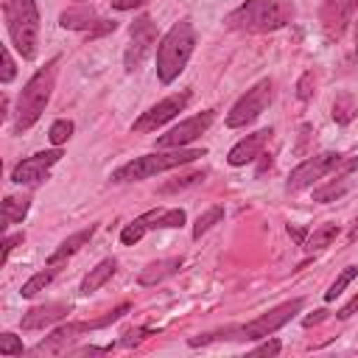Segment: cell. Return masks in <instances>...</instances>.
<instances>
[{
	"label": "cell",
	"instance_id": "cell-1",
	"mask_svg": "<svg viewBox=\"0 0 358 358\" xmlns=\"http://www.w3.org/2000/svg\"><path fill=\"white\" fill-rule=\"evenodd\" d=\"M291 20H294V6L288 0H246L224 17L227 28L243 31V34L280 31Z\"/></svg>",
	"mask_w": 358,
	"mask_h": 358
},
{
	"label": "cell",
	"instance_id": "cell-2",
	"mask_svg": "<svg viewBox=\"0 0 358 358\" xmlns=\"http://www.w3.org/2000/svg\"><path fill=\"white\" fill-rule=\"evenodd\" d=\"M193 50H196V28H193L190 17H182L159 39V48H157V78L162 84H173L182 76V70L187 67Z\"/></svg>",
	"mask_w": 358,
	"mask_h": 358
},
{
	"label": "cell",
	"instance_id": "cell-3",
	"mask_svg": "<svg viewBox=\"0 0 358 358\" xmlns=\"http://www.w3.org/2000/svg\"><path fill=\"white\" fill-rule=\"evenodd\" d=\"M207 151L204 148H162V151H154V154H143V157H134L129 159L126 165L115 168L112 171V182L115 185H126V182H143V179H151L157 173H165V171H173L179 165H187L199 157H204Z\"/></svg>",
	"mask_w": 358,
	"mask_h": 358
},
{
	"label": "cell",
	"instance_id": "cell-4",
	"mask_svg": "<svg viewBox=\"0 0 358 358\" xmlns=\"http://www.w3.org/2000/svg\"><path fill=\"white\" fill-rule=\"evenodd\" d=\"M56 64L59 59H50L45 67H39L22 87L20 98H17V109H14V134L28 131L45 112L50 95H53V84H56Z\"/></svg>",
	"mask_w": 358,
	"mask_h": 358
},
{
	"label": "cell",
	"instance_id": "cell-5",
	"mask_svg": "<svg viewBox=\"0 0 358 358\" xmlns=\"http://www.w3.org/2000/svg\"><path fill=\"white\" fill-rule=\"evenodd\" d=\"M3 20L11 45L22 59H36L39 48V11L34 0H3Z\"/></svg>",
	"mask_w": 358,
	"mask_h": 358
},
{
	"label": "cell",
	"instance_id": "cell-6",
	"mask_svg": "<svg viewBox=\"0 0 358 358\" xmlns=\"http://www.w3.org/2000/svg\"><path fill=\"white\" fill-rule=\"evenodd\" d=\"M126 310H129V302L117 305L115 310H109L106 316L92 319V322H67V324L56 327L50 336H45L39 344H34V347H31V352H34V355H62V352H67V347H70L73 341H78L84 333H92V330H101V327H106V324L117 322Z\"/></svg>",
	"mask_w": 358,
	"mask_h": 358
},
{
	"label": "cell",
	"instance_id": "cell-7",
	"mask_svg": "<svg viewBox=\"0 0 358 358\" xmlns=\"http://www.w3.org/2000/svg\"><path fill=\"white\" fill-rule=\"evenodd\" d=\"M271 95H274L271 78H260L255 87H249V90L232 103V109L227 112V126H229V129H243V126L255 123V120L266 112V106L271 103Z\"/></svg>",
	"mask_w": 358,
	"mask_h": 358
},
{
	"label": "cell",
	"instance_id": "cell-8",
	"mask_svg": "<svg viewBox=\"0 0 358 358\" xmlns=\"http://www.w3.org/2000/svg\"><path fill=\"white\" fill-rule=\"evenodd\" d=\"M305 299H291V302H282L266 313H260L257 319L246 322V324H238V338H246V341H257V338H268L271 333H277L282 324H288L299 310H302Z\"/></svg>",
	"mask_w": 358,
	"mask_h": 358
},
{
	"label": "cell",
	"instance_id": "cell-9",
	"mask_svg": "<svg viewBox=\"0 0 358 358\" xmlns=\"http://www.w3.org/2000/svg\"><path fill=\"white\" fill-rule=\"evenodd\" d=\"M344 162V154L338 151H324V154H316L305 162H299L291 173H288V182H285V190L288 193H299L305 187H313L319 179H324L327 173L338 171V165Z\"/></svg>",
	"mask_w": 358,
	"mask_h": 358
},
{
	"label": "cell",
	"instance_id": "cell-10",
	"mask_svg": "<svg viewBox=\"0 0 358 358\" xmlns=\"http://www.w3.org/2000/svg\"><path fill=\"white\" fill-rule=\"evenodd\" d=\"M154 45H157V25H154V20H151L148 14L134 17V22H131V28H129V48H126V53H123V67H126V73L140 70V64L151 56Z\"/></svg>",
	"mask_w": 358,
	"mask_h": 358
},
{
	"label": "cell",
	"instance_id": "cell-11",
	"mask_svg": "<svg viewBox=\"0 0 358 358\" xmlns=\"http://www.w3.org/2000/svg\"><path fill=\"white\" fill-rule=\"evenodd\" d=\"M190 98H193L190 90H182V92H173V95L162 98L159 103H154L151 109H145V112L131 123V131H140V134L157 131L159 126H165L168 120H173L179 112H185V106L190 103Z\"/></svg>",
	"mask_w": 358,
	"mask_h": 358
},
{
	"label": "cell",
	"instance_id": "cell-12",
	"mask_svg": "<svg viewBox=\"0 0 358 358\" xmlns=\"http://www.w3.org/2000/svg\"><path fill=\"white\" fill-rule=\"evenodd\" d=\"M355 11H358V0H322L319 22H322L324 36H327L330 42L341 39L344 31L350 28Z\"/></svg>",
	"mask_w": 358,
	"mask_h": 358
},
{
	"label": "cell",
	"instance_id": "cell-13",
	"mask_svg": "<svg viewBox=\"0 0 358 358\" xmlns=\"http://www.w3.org/2000/svg\"><path fill=\"white\" fill-rule=\"evenodd\" d=\"M213 120H215V109H204L201 115H193V117L182 120L179 126H173L168 134L157 137V148H185L187 143L199 140L210 129Z\"/></svg>",
	"mask_w": 358,
	"mask_h": 358
},
{
	"label": "cell",
	"instance_id": "cell-14",
	"mask_svg": "<svg viewBox=\"0 0 358 358\" xmlns=\"http://www.w3.org/2000/svg\"><path fill=\"white\" fill-rule=\"evenodd\" d=\"M59 159H62L59 145L50 148V151H39V154H34V157H25L22 162L14 165L11 182H14V185H39L42 179H48L50 168H53Z\"/></svg>",
	"mask_w": 358,
	"mask_h": 358
},
{
	"label": "cell",
	"instance_id": "cell-15",
	"mask_svg": "<svg viewBox=\"0 0 358 358\" xmlns=\"http://www.w3.org/2000/svg\"><path fill=\"white\" fill-rule=\"evenodd\" d=\"M59 25L64 31H90V36H101V34H109L117 28L112 20H98L90 6H73V8L62 11Z\"/></svg>",
	"mask_w": 358,
	"mask_h": 358
},
{
	"label": "cell",
	"instance_id": "cell-16",
	"mask_svg": "<svg viewBox=\"0 0 358 358\" xmlns=\"http://www.w3.org/2000/svg\"><path fill=\"white\" fill-rule=\"evenodd\" d=\"M268 137H271V129H260V131H255V134H246L243 140H238V143L232 145V151L227 154V162H229L232 168H241V165L255 162L257 157H263V148H266Z\"/></svg>",
	"mask_w": 358,
	"mask_h": 358
},
{
	"label": "cell",
	"instance_id": "cell-17",
	"mask_svg": "<svg viewBox=\"0 0 358 358\" xmlns=\"http://www.w3.org/2000/svg\"><path fill=\"white\" fill-rule=\"evenodd\" d=\"M355 168H358V157H344V162L338 165L336 179H330V182L322 185V187H313V201L327 204V201L341 199V196L350 190V185H352V171H355Z\"/></svg>",
	"mask_w": 358,
	"mask_h": 358
},
{
	"label": "cell",
	"instance_id": "cell-18",
	"mask_svg": "<svg viewBox=\"0 0 358 358\" xmlns=\"http://www.w3.org/2000/svg\"><path fill=\"white\" fill-rule=\"evenodd\" d=\"M67 313H70V305H64V302H45V305H36L28 313H22L20 324H22V330H42V327H50L53 322L64 319Z\"/></svg>",
	"mask_w": 358,
	"mask_h": 358
},
{
	"label": "cell",
	"instance_id": "cell-19",
	"mask_svg": "<svg viewBox=\"0 0 358 358\" xmlns=\"http://www.w3.org/2000/svg\"><path fill=\"white\" fill-rule=\"evenodd\" d=\"M92 235H95V224H90V227H84V229L73 232L70 238H64V241L53 249V255L48 257V266H62V263H64L67 257H73V255H76V252H78V249H81Z\"/></svg>",
	"mask_w": 358,
	"mask_h": 358
},
{
	"label": "cell",
	"instance_id": "cell-20",
	"mask_svg": "<svg viewBox=\"0 0 358 358\" xmlns=\"http://www.w3.org/2000/svg\"><path fill=\"white\" fill-rule=\"evenodd\" d=\"M182 268V257H165V260H154L140 271V285H157L165 277L176 274Z\"/></svg>",
	"mask_w": 358,
	"mask_h": 358
},
{
	"label": "cell",
	"instance_id": "cell-21",
	"mask_svg": "<svg viewBox=\"0 0 358 358\" xmlns=\"http://www.w3.org/2000/svg\"><path fill=\"white\" fill-rule=\"evenodd\" d=\"M117 271V260L115 257H106V260H101L95 268H90V274L81 280V285H78V291L84 294V296H90V294H95L112 274Z\"/></svg>",
	"mask_w": 358,
	"mask_h": 358
},
{
	"label": "cell",
	"instance_id": "cell-22",
	"mask_svg": "<svg viewBox=\"0 0 358 358\" xmlns=\"http://www.w3.org/2000/svg\"><path fill=\"white\" fill-rule=\"evenodd\" d=\"M157 213L159 210H148V213H143V215H137L131 224H126L123 229H120V241L126 243V246H134L148 229H154V221H157Z\"/></svg>",
	"mask_w": 358,
	"mask_h": 358
},
{
	"label": "cell",
	"instance_id": "cell-23",
	"mask_svg": "<svg viewBox=\"0 0 358 358\" xmlns=\"http://www.w3.org/2000/svg\"><path fill=\"white\" fill-rule=\"evenodd\" d=\"M28 207H31V196L28 193H22V196H6V201H3V227L20 224L28 215Z\"/></svg>",
	"mask_w": 358,
	"mask_h": 358
},
{
	"label": "cell",
	"instance_id": "cell-24",
	"mask_svg": "<svg viewBox=\"0 0 358 358\" xmlns=\"http://www.w3.org/2000/svg\"><path fill=\"white\" fill-rule=\"evenodd\" d=\"M59 274V266H48V268H42V271H36V274H31L25 282H22V288H20V294L25 296V299H31V296H36L39 291H45L50 282H53V277Z\"/></svg>",
	"mask_w": 358,
	"mask_h": 358
},
{
	"label": "cell",
	"instance_id": "cell-25",
	"mask_svg": "<svg viewBox=\"0 0 358 358\" xmlns=\"http://www.w3.org/2000/svg\"><path fill=\"white\" fill-rule=\"evenodd\" d=\"M336 235H338V227H336V224H322V227H316V229L308 232V238H305L302 246H305L308 252H319V249L330 246Z\"/></svg>",
	"mask_w": 358,
	"mask_h": 358
},
{
	"label": "cell",
	"instance_id": "cell-26",
	"mask_svg": "<svg viewBox=\"0 0 358 358\" xmlns=\"http://www.w3.org/2000/svg\"><path fill=\"white\" fill-rule=\"evenodd\" d=\"M355 115H358V103H355V98H352L350 92H341V95L333 101V120L341 123V126H347V123L355 120Z\"/></svg>",
	"mask_w": 358,
	"mask_h": 358
},
{
	"label": "cell",
	"instance_id": "cell-27",
	"mask_svg": "<svg viewBox=\"0 0 358 358\" xmlns=\"http://www.w3.org/2000/svg\"><path fill=\"white\" fill-rule=\"evenodd\" d=\"M221 218H224V207H221V204H215V207H210L207 213H201L199 221H196V227H193V238H201L204 232H210Z\"/></svg>",
	"mask_w": 358,
	"mask_h": 358
},
{
	"label": "cell",
	"instance_id": "cell-28",
	"mask_svg": "<svg viewBox=\"0 0 358 358\" xmlns=\"http://www.w3.org/2000/svg\"><path fill=\"white\" fill-rule=\"evenodd\" d=\"M204 176H207V171H193V173H182V176H176V179L165 182V185L159 187V193H173V190H185V187H190V185H199V182H204Z\"/></svg>",
	"mask_w": 358,
	"mask_h": 358
},
{
	"label": "cell",
	"instance_id": "cell-29",
	"mask_svg": "<svg viewBox=\"0 0 358 358\" xmlns=\"http://www.w3.org/2000/svg\"><path fill=\"white\" fill-rule=\"evenodd\" d=\"M185 210L182 207H173V210H159L157 213V221H154V229H176L185 224Z\"/></svg>",
	"mask_w": 358,
	"mask_h": 358
},
{
	"label": "cell",
	"instance_id": "cell-30",
	"mask_svg": "<svg viewBox=\"0 0 358 358\" xmlns=\"http://www.w3.org/2000/svg\"><path fill=\"white\" fill-rule=\"evenodd\" d=\"M73 120H64V117H59V120H53L50 123V131H48V137H50V143L53 145H64L70 137H73Z\"/></svg>",
	"mask_w": 358,
	"mask_h": 358
},
{
	"label": "cell",
	"instance_id": "cell-31",
	"mask_svg": "<svg viewBox=\"0 0 358 358\" xmlns=\"http://www.w3.org/2000/svg\"><path fill=\"white\" fill-rule=\"evenodd\" d=\"M355 274H358V268H355V266H347V268L333 280V285L324 291V299H327V302H333V299H336V296H338V294H341V291L355 280Z\"/></svg>",
	"mask_w": 358,
	"mask_h": 358
},
{
	"label": "cell",
	"instance_id": "cell-32",
	"mask_svg": "<svg viewBox=\"0 0 358 358\" xmlns=\"http://www.w3.org/2000/svg\"><path fill=\"white\" fill-rule=\"evenodd\" d=\"M316 95V76L313 73H302V78L296 81V98L299 101H310Z\"/></svg>",
	"mask_w": 358,
	"mask_h": 358
},
{
	"label": "cell",
	"instance_id": "cell-33",
	"mask_svg": "<svg viewBox=\"0 0 358 358\" xmlns=\"http://www.w3.org/2000/svg\"><path fill=\"white\" fill-rule=\"evenodd\" d=\"M0 355H22V341L14 333H3L0 336Z\"/></svg>",
	"mask_w": 358,
	"mask_h": 358
},
{
	"label": "cell",
	"instance_id": "cell-34",
	"mask_svg": "<svg viewBox=\"0 0 358 358\" xmlns=\"http://www.w3.org/2000/svg\"><path fill=\"white\" fill-rule=\"evenodd\" d=\"M14 76H17V64H14V59H11V50L3 48V73H0V81L8 84Z\"/></svg>",
	"mask_w": 358,
	"mask_h": 358
},
{
	"label": "cell",
	"instance_id": "cell-35",
	"mask_svg": "<svg viewBox=\"0 0 358 358\" xmlns=\"http://www.w3.org/2000/svg\"><path fill=\"white\" fill-rule=\"evenodd\" d=\"M151 333H154V330H148V327H137V330H129L117 344H120V347H131V344H140V341H143L145 336H151Z\"/></svg>",
	"mask_w": 358,
	"mask_h": 358
},
{
	"label": "cell",
	"instance_id": "cell-36",
	"mask_svg": "<svg viewBox=\"0 0 358 358\" xmlns=\"http://www.w3.org/2000/svg\"><path fill=\"white\" fill-rule=\"evenodd\" d=\"M22 241H25V235H22V232H14V235H8V238L3 241V257H0V260L6 263V260H8V255H11V249H14V246H20Z\"/></svg>",
	"mask_w": 358,
	"mask_h": 358
},
{
	"label": "cell",
	"instance_id": "cell-37",
	"mask_svg": "<svg viewBox=\"0 0 358 358\" xmlns=\"http://www.w3.org/2000/svg\"><path fill=\"white\" fill-rule=\"evenodd\" d=\"M352 313H358V294H355L344 308H338V313H336V316H338V319H350Z\"/></svg>",
	"mask_w": 358,
	"mask_h": 358
},
{
	"label": "cell",
	"instance_id": "cell-38",
	"mask_svg": "<svg viewBox=\"0 0 358 358\" xmlns=\"http://www.w3.org/2000/svg\"><path fill=\"white\" fill-rule=\"evenodd\" d=\"M143 3H148V0H112V8H117V11H131V8L143 6Z\"/></svg>",
	"mask_w": 358,
	"mask_h": 358
},
{
	"label": "cell",
	"instance_id": "cell-39",
	"mask_svg": "<svg viewBox=\"0 0 358 358\" xmlns=\"http://www.w3.org/2000/svg\"><path fill=\"white\" fill-rule=\"evenodd\" d=\"M255 352H257V355H277V352H280V341H274V338H271V341L260 344Z\"/></svg>",
	"mask_w": 358,
	"mask_h": 358
},
{
	"label": "cell",
	"instance_id": "cell-40",
	"mask_svg": "<svg viewBox=\"0 0 358 358\" xmlns=\"http://www.w3.org/2000/svg\"><path fill=\"white\" fill-rule=\"evenodd\" d=\"M288 235L302 246V243H305V238H308V229H302V227H291V224H288Z\"/></svg>",
	"mask_w": 358,
	"mask_h": 358
},
{
	"label": "cell",
	"instance_id": "cell-41",
	"mask_svg": "<svg viewBox=\"0 0 358 358\" xmlns=\"http://www.w3.org/2000/svg\"><path fill=\"white\" fill-rule=\"evenodd\" d=\"M324 316H327V310H313L310 316H305V319H302V324H305V327H313V324H319Z\"/></svg>",
	"mask_w": 358,
	"mask_h": 358
},
{
	"label": "cell",
	"instance_id": "cell-42",
	"mask_svg": "<svg viewBox=\"0 0 358 358\" xmlns=\"http://www.w3.org/2000/svg\"><path fill=\"white\" fill-rule=\"evenodd\" d=\"M350 241H358V218H355V224H352V229H350Z\"/></svg>",
	"mask_w": 358,
	"mask_h": 358
},
{
	"label": "cell",
	"instance_id": "cell-43",
	"mask_svg": "<svg viewBox=\"0 0 358 358\" xmlns=\"http://www.w3.org/2000/svg\"><path fill=\"white\" fill-rule=\"evenodd\" d=\"M355 36H358V25H355Z\"/></svg>",
	"mask_w": 358,
	"mask_h": 358
},
{
	"label": "cell",
	"instance_id": "cell-44",
	"mask_svg": "<svg viewBox=\"0 0 358 358\" xmlns=\"http://www.w3.org/2000/svg\"><path fill=\"white\" fill-rule=\"evenodd\" d=\"M76 3H84V0H76Z\"/></svg>",
	"mask_w": 358,
	"mask_h": 358
}]
</instances>
